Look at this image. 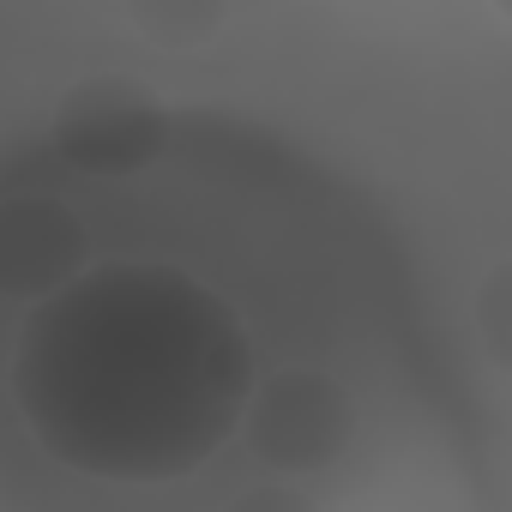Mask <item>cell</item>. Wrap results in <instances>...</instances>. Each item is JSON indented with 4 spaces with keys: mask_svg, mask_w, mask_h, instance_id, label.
<instances>
[{
    "mask_svg": "<svg viewBox=\"0 0 512 512\" xmlns=\"http://www.w3.org/2000/svg\"><path fill=\"white\" fill-rule=\"evenodd\" d=\"M175 115L133 79H91L73 85L55 109V139L67 163L85 169H115V163H139L169 139Z\"/></svg>",
    "mask_w": 512,
    "mask_h": 512,
    "instance_id": "cell-2",
    "label": "cell"
},
{
    "mask_svg": "<svg viewBox=\"0 0 512 512\" xmlns=\"http://www.w3.org/2000/svg\"><path fill=\"white\" fill-rule=\"evenodd\" d=\"M506 284H512V272H506V260H494L488 266V284H482V296H476V326H482V338H488V362H494V374L506 368V320H500V308H506Z\"/></svg>",
    "mask_w": 512,
    "mask_h": 512,
    "instance_id": "cell-4",
    "label": "cell"
},
{
    "mask_svg": "<svg viewBox=\"0 0 512 512\" xmlns=\"http://www.w3.org/2000/svg\"><path fill=\"white\" fill-rule=\"evenodd\" d=\"M368 235L302 175L55 157L0 187V392L79 500L314 512L404 356Z\"/></svg>",
    "mask_w": 512,
    "mask_h": 512,
    "instance_id": "cell-1",
    "label": "cell"
},
{
    "mask_svg": "<svg viewBox=\"0 0 512 512\" xmlns=\"http://www.w3.org/2000/svg\"><path fill=\"white\" fill-rule=\"evenodd\" d=\"M229 0H127L133 25L151 37V43H169V49H187V43H205L217 31Z\"/></svg>",
    "mask_w": 512,
    "mask_h": 512,
    "instance_id": "cell-3",
    "label": "cell"
},
{
    "mask_svg": "<svg viewBox=\"0 0 512 512\" xmlns=\"http://www.w3.org/2000/svg\"><path fill=\"white\" fill-rule=\"evenodd\" d=\"M488 7H494V19H506V0H488Z\"/></svg>",
    "mask_w": 512,
    "mask_h": 512,
    "instance_id": "cell-5",
    "label": "cell"
}]
</instances>
